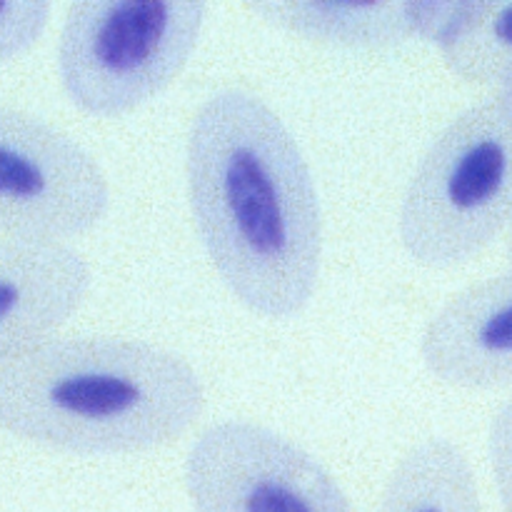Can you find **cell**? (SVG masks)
I'll list each match as a JSON object with an SVG mask.
<instances>
[{"label":"cell","mask_w":512,"mask_h":512,"mask_svg":"<svg viewBox=\"0 0 512 512\" xmlns=\"http://www.w3.org/2000/svg\"><path fill=\"white\" fill-rule=\"evenodd\" d=\"M195 233L220 283L248 313H303L323 268V210L315 175L275 108L240 85L218 88L185 143Z\"/></svg>","instance_id":"obj_1"},{"label":"cell","mask_w":512,"mask_h":512,"mask_svg":"<svg viewBox=\"0 0 512 512\" xmlns=\"http://www.w3.org/2000/svg\"><path fill=\"white\" fill-rule=\"evenodd\" d=\"M203 410L198 370L150 340L53 335L0 363V430L58 453H148Z\"/></svg>","instance_id":"obj_2"},{"label":"cell","mask_w":512,"mask_h":512,"mask_svg":"<svg viewBox=\"0 0 512 512\" xmlns=\"http://www.w3.org/2000/svg\"><path fill=\"white\" fill-rule=\"evenodd\" d=\"M512 228V118L495 98L455 115L420 155L398 213L405 253L445 270Z\"/></svg>","instance_id":"obj_3"},{"label":"cell","mask_w":512,"mask_h":512,"mask_svg":"<svg viewBox=\"0 0 512 512\" xmlns=\"http://www.w3.org/2000/svg\"><path fill=\"white\" fill-rule=\"evenodd\" d=\"M195 0H78L58 40V78L93 118H123L170 88L203 35Z\"/></svg>","instance_id":"obj_4"},{"label":"cell","mask_w":512,"mask_h":512,"mask_svg":"<svg viewBox=\"0 0 512 512\" xmlns=\"http://www.w3.org/2000/svg\"><path fill=\"white\" fill-rule=\"evenodd\" d=\"M108 208V175L78 140L0 103V238L70 243Z\"/></svg>","instance_id":"obj_5"},{"label":"cell","mask_w":512,"mask_h":512,"mask_svg":"<svg viewBox=\"0 0 512 512\" xmlns=\"http://www.w3.org/2000/svg\"><path fill=\"white\" fill-rule=\"evenodd\" d=\"M193 512H355L305 448L250 420L208 425L185 458Z\"/></svg>","instance_id":"obj_6"},{"label":"cell","mask_w":512,"mask_h":512,"mask_svg":"<svg viewBox=\"0 0 512 512\" xmlns=\"http://www.w3.org/2000/svg\"><path fill=\"white\" fill-rule=\"evenodd\" d=\"M428 373L458 390L512 388V265L450 295L420 338Z\"/></svg>","instance_id":"obj_7"},{"label":"cell","mask_w":512,"mask_h":512,"mask_svg":"<svg viewBox=\"0 0 512 512\" xmlns=\"http://www.w3.org/2000/svg\"><path fill=\"white\" fill-rule=\"evenodd\" d=\"M90 288V263L70 243L0 238V363L58 335Z\"/></svg>","instance_id":"obj_8"},{"label":"cell","mask_w":512,"mask_h":512,"mask_svg":"<svg viewBox=\"0 0 512 512\" xmlns=\"http://www.w3.org/2000/svg\"><path fill=\"white\" fill-rule=\"evenodd\" d=\"M248 8L265 23L325 48L375 53L410 40L405 3L395 0H278Z\"/></svg>","instance_id":"obj_9"},{"label":"cell","mask_w":512,"mask_h":512,"mask_svg":"<svg viewBox=\"0 0 512 512\" xmlns=\"http://www.w3.org/2000/svg\"><path fill=\"white\" fill-rule=\"evenodd\" d=\"M378 512H483L468 455L440 435L410 445L390 468Z\"/></svg>","instance_id":"obj_10"},{"label":"cell","mask_w":512,"mask_h":512,"mask_svg":"<svg viewBox=\"0 0 512 512\" xmlns=\"http://www.w3.org/2000/svg\"><path fill=\"white\" fill-rule=\"evenodd\" d=\"M440 55L463 83L503 88L512 80V0H475L468 23Z\"/></svg>","instance_id":"obj_11"},{"label":"cell","mask_w":512,"mask_h":512,"mask_svg":"<svg viewBox=\"0 0 512 512\" xmlns=\"http://www.w3.org/2000/svg\"><path fill=\"white\" fill-rule=\"evenodd\" d=\"M53 15L48 0H0V65L30 53Z\"/></svg>","instance_id":"obj_12"},{"label":"cell","mask_w":512,"mask_h":512,"mask_svg":"<svg viewBox=\"0 0 512 512\" xmlns=\"http://www.w3.org/2000/svg\"><path fill=\"white\" fill-rule=\"evenodd\" d=\"M475 0H405V20L410 38L445 48L463 30Z\"/></svg>","instance_id":"obj_13"},{"label":"cell","mask_w":512,"mask_h":512,"mask_svg":"<svg viewBox=\"0 0 512 512\" xmlns=\"http://www.w3.org/2000/svg\"><path fill=\"white\" fill-rule=\"evenodd\" d=\"M490 468L503 512H512V398L503 403L488 433Z\"/></svg>","instance_id":"obj_14"},{"label":"cell","mask_w":512,"mask_h":512,"mask_svg":"<svg viewBox=\"0 0 512 512\" xmlns=\"http://www.w3.org/2000/svg\"><path fill=\"white\" fill-rule=\"evenodd\" d=\"M495 100H498V103L503 105L505 113H508L510 118H512V80H508V83H505L503 88H498V93H495Z\"/></svg>","instance_id":"obj_15"},{"label":"cell","mask_w":512,"mask_h":512,"mask_svg":"<svg viewBox=\"0 0 512 512\" xmlns=\"http://www.w3.org/2000/svg\"><path fill=\"white\" fill-rule=\"evenodd\" d=\"M508 260H510V265H512V228H510V233H508Z\"/></svg>","instance_id":"obj_16"}]
</instances>
